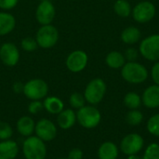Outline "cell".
Wrapping results in <instances>:
<instances>
[{"label": "cell", "mask_w": 159, "mask_h": 159, "mask_svg": "<svg viewBox=\"0 0 159 159\" xmlns=\"http://www.w3.org/2000/svg\"><path fill=\"white\" fill-rule=\"evenodd\" d=\"M19 154V146L16 142L6 140L0 142V159H15Z\"/></svg>", "instance_id": "9a60e30c"}, {"label": "cell", "mask_w": 159, "mask_h": 159, "mask_svg": "<svg viewBox=\"0 0 159 159\" xmlns=\"http://www.w3.org/2000/svg\"><path fill=\"white\" fill-rule=\"evenodd\" d=\"M34 132L43 142H50L57 136V128L49 119L42 118L35 124Z\"/></svg>", "instance_id": "7c38bea8"}, {"label": "cell", "mask_w": 159, "mask_h": 159, "mask_svg": "<svg viewBox=\"0 0 159 159\" xmlns=\"http://www.w3.org/2000/svg\"><path fill=\"white\" fill-rule=\"evenodd\" d=\"M69 102H70V105L72 106V108L78 110V109L82 108L83 106H85L86 100H85L84 95H82L79 92H75L70 96Z\"/></svg>", "instance_id": "484cf974"}, {"label": "cell", "mask_w": 159, "mask_h": 159, "mask_svg": "<svg viewBox=\"0 0 159 159\" xmlns=\"http://www.w3.org/2000/svg\"><path fill=\"white\" fill-rule=\"evenodd\" d=\"M83 158V152L79 148H74L69 152L68 159H82Z\"/></svg>", "instance_id": "e575fe53"}, {"label": "cell", "mask_w": 159, "mask_h": 159, "mask_svg": "<svg viewBox=\"0 0 159 159\" xmlns=\"http://www.w3.org/2000/svg\"><path fill=\"white\" fill-rule=\"evenodd\" d=\"M147 129L149 133L159 137V114L151 116L147 122Z\"/></svg>", "instance_id": "83f0119b"}, {"label": "cell", "mask_w": 159, "mask_h": 159, "mask_svg": "<svg viewBox=\"0 0 159 159\" xmlns=\"http://www.w3.org/2000/svg\"><path fill=\"white\" fill-rule=\"evenodd\" d=\"M48 92L47 82L40 78H34L27 81L23 86V94L31 101H40L44 99Z\"/></svg>", "instance_id": "5b68a950"}, {"label": "cell", "mask_w": 159, "mask_h": 159, "mask_svg": "<svg viewBox=\"0 0 159 159\" xmlns=\"http://www.w3.org/2000/svg\"><path fill=\"white\" fill-rule=\"evenodd\" d=\"M139 52L149 61H159V34H151L140 44Z\"/></svg>", "instance_id": "52a82bcc"}, {"label": "cell", "mask_w": 159, "mask_h": 159, "mask_svg": "<svg viewBox=\"0 0 159 159\" xmlns=\"http://www.w3.org/2000/svg\"><path fill=\"white\" fill-rule=\"evenodd\" d=\"M22 152L26 159H45L47 147L45 142L37 136H29L22 144Z\"/></svg>", "instance_id": "7a4b0ae2"}, {"label": "cell", "mask_w": 159, "mask_h": 159, "mask_svg": "<svg viewBox=\"0 0 159 159\" xmlns=\"http://www.w3.org/2000/svg\"><path fill=\"white\" fill-rule=\"evenodd\" d=\"M124 103L129 110L138 109L142 104V97L136 92H129L124 97Z\"/></svg>", "instance_id": "cb8c5ba5"}, {"label": "cell", "mask_w": 159, "mask_h": 159, "mask_svg": "<svg viewBox=\"0 0 159 159\" xmlns=\"http://www.w3.org/2000/svg\"><path fill=\"white\" fill-rule=\"evenodd\" d=\"M44 104V108L49 113V114H53V115H58L60 114L63 108H64V103L63 102L55 96H50V97H47L43 102Z\"/></svg>", "instance_id": "44dd1931"}, {"label": "cell", "mask_w": 159, "mask_h": 159, "mask_svg": "<svg viewBox=\"0 0 159 159\" xmlns=\"http://www.w3.org/2000/svg\"><path fill=\"white\" fill-rule=\"evenodd\" d=\"M35 129V123L34 119L30 116H21L17 122L18 132L24 137L31 136Z\"/></svg>", "instance_id": "ac0fdd59"}, {"label": "cell", "mask_w": 159, "mask_h": 159, "mask_svg": "<svg viewBox=\"0 0 159 159\" xmlns=\"http://www.w3.org/2000/svg\"><path fill=\"white\" fill-rule=\"evenodd\" d=\"M20 58V50L13 43L7 42L0 47V60L6 66H15L19 62Z\"/></svg>", "instance_id": "4fadbf2b"}, {"label": "cell", "mask_w": 159, "mask_h": 159, "mask_svg": "<svg viewBox=\"0 0 159 159\" xmlns=\"http://www.w3.org/2000/svg\"><path fill=\"white\" fill-rule=\"evenodd\" d=\"M13 135V129L9 124L0 121V141L10 140Z\"/></svg>", "instance_id": "f546056e"}, {"label": "cell", "mask_w": 159, "mask_h": 159, "mask_svg": "<svg viewBox=\"0 0 159 159\" xmlns=\"http://www.w3.org/2000/svg\"><path fill=\"white\" fill-rule=\"evenodd\" d=\"M44 109V104L40 101H32L28 105V111L32 115L40 113Z\"/></svg>", "instance_id": "4dcf8cb0"}, {"label": "cell", "mask_w": 159, "mask_h": 159, "mask_svg": "<svg viewBox=\"0 0 159 159\" xmlns=\"http://www.w3.org/2000/svg\"><path fill=\"white\" fill-rule=\"evenodd\" d=\"M102 119L100 111L93 105H85L78 109L76 120L85 129H93L97 127Z\"/></svg>", "instance_id": "277c9868"}, {"label": "cell", "mask_w": 159, "mask_h": 159, "mask_svg": "<svg viewBox=\"0 0 159 159\" xmlns=\"http://www.w3.org/2000/svg\"><path fill=\"white\" fill-rule=\"evenodd\" d=\"M35 39L38 47L42 48H51L59 40V31L52 24L42 25L36 32Z\"/></svg>", "instance_id": "8992f818"}, {"label": "cell", "mask_w": 159, "mask_h": 159, "mask_svg": "<svg viewBox=\"0 0 159 159\" xmlns=\"http://www.w3.org/2000/svg\"><path fill=\"white\" fill-rule=\"evenodd\" d=\"M59 159H68V158H59Z\"/></svg>", "instance_id": "74e56055"}, {"label": "cell", "mask_w": 159, "mask_h": 159, "mask_svg": "<svg viewBox=\"0 0 159 159\" xmlns=\"http://www.w3.org/2000/svg\"><path fill=\"white\" fill-rule=\"evenodd\" d=\"M16 26V19L8 12H0V35L11 33Z\"/></svg>", "instance_id": "e0dca14e"}, {"label": "cell", "mask_w": 159, "mask_h": 159, "mask_svg": "<svg viewBox=\"0 0 159 159\" xmlns=\"http://www.w3.org/2000/svg\"><path fill=\"white\" fill-rule=\"evenodd\" d=\"M142 102L143 105L150 109L159 107V86L152 85L148 87L143 93Z\"/></svg>", "instance_id": "5bb4252c"}, {"label": "cell", "mask_w": 159, "mask_h": 159, "mask_svg": "<svg viewBox=\"0 0 159 159\" xmlns=\"http://www.w3.org/2000/svg\"><path fill=\"white\" fill-rule=\"evenodd\" d=\"M105 63L112 69H120L126 63V59L121 52L111 51L105 58Z\"/></svg>", "instance_id": "7402d4cb"}, {"label": "cell", "mask_w": 159, "mask_h": 159, "mask_svg": "<svg viewBox=\"0 0 159 159\" xmlns=\"http://www.w3.org/2000/svg\"><path fill=\"white\" fill-rule=\"evenodd\" d=\"M88 61V54L84 50L77 49L72 51L68 55V57L66 58L65 64L69 71L73 73H79L87 67Z\"/></svg>", "instance_id": "30bf717a"}, {"label": "cell", "mask_w": 159, "mask_h": 159, "mask_svg": "<svg viewBox=\"0 0 159 159\" xmlns=\"http://www.w3.org/2000/svg\"><path fill=\"white\" fill-rule=\"evenodd\" d=\"M20 47L26 52H33L37 48L38 45H37L35 38L26 36L20 41Z\"/></svg>", "instance_id": "4316f807"}, {"label": "cell", "mask_w": 159, "mask_h": 159, "mask_svg": "<svg viewBox=\"0 0 159 159\" xmlns=\"http://www.w3.org/2000/svg\"><path fill=\"white\" fill-rule=\"evenodd\" d=\"M143 120V115L138 109L130 110L127 114V122L131 126H138Z\"/></svg>", "instance_id": "d4e9b609"}, {"label": "cell", "mask_w": 159, "mask_h": 159, "mask_svg": "<svg viewBox=\"0 0 159 159\" xmlns=\"http://www.w3.org/2000/svg\"><path fill=\"white\" fill-rule=\"evenodd\" d=\"M144 141L137 133H130L125 136L120 143V150L127 156L138 154L143 147Z\"/></svg>", "instance_id": "9c48e42d"}, {"label": "cell", "mask_w": 159, "mask_h": 159, "mask_svg": "<svg viewBox=\"0 0 159 159\" xmlns=\"http://www.w3.org/2000/svg\"><path fill=\"white\" fill-rule=\"evenodd\" d=\"M76 122V114L72 109H63L60 114H58L57 123L59 127L62 129H71Z\"/></svg>", "instance_id": "2e32d148"}, {"label": "cell", "mask_w": 159, "mask_h": 159, "mask_svg": "<svg viewBox=\"0 0 159 159\" xmlns=\"http://www.w3.org/2000/svg\"><path fill=\"white\" fill-rule=\"evenodd\" d=\"M151 76L156 85L159 86V61H157L151 69Z\"/></svg>", "instance_id": "836d02e7"}, {"label": "cell", "mask_w": 159, "mask_h": 159, "mask_svg": "<svg viewBox=\"0 0 159 159\" xmlns=\"http://www.w3.org/2000/svg\"><path fill=\"white\" fill-rule=\"evenodd\" d=\"M19 0H0V8L3 10H10L18 5Z\"/></svg>", "instance_id": "d6a6232c"}, {"label": "cell", "mask_w": 159, "mask_h": 159, "mask_svg": "<svg viewBox=\"0 0 159 159\" xmlns=\"http://www.w3.org/2000/svg\"><path fill=\"white\" fill-rule=\"evenodd\" d=\"M156 6L150 1H142L132 8V17L139 23H146L152 20L156 15Z\"/></svg>", "instance_id": "ba28073f"}, {"label": "cell", "mask_w": 159, "mask_h": 159, "mask_svg": "<svg viewBox=\"0 0 159 159\" xmlns=\"http://www.w3.org/2000/svg\"><path fill=\"white\" fill-rule=\"evenodd\" d=\"M147 69L140 62L128 61L121 68L123 79L130 84H142L148 78Z\"/></svg>", "instance_id": "6da1fadb"}, {"label": "cell", "mask_w": 159, "mask_h": 159, "mask_svg": "<svg viewBox=\"0 0 159 159\" xmlns=\"http://www.w3.org/2000/svg\"><path fill=\"white\" fill-rule=\"evenodd\" d=\"M128 159H142L139 156H137V154L136 155H130V156H129V157Z\"/></svg>", "instance_id": "8d00e7d4"}, {"label": "cell", "mask_w": 159, "mask_h": 159, "mask_svg": "<svg viewBox=\"0 0 159 159\" xmlns=\"http://www.w3.org/2000/svg\"><path fill=\"white\" fill-rule=\"evenodd\" d=\"M142 38V33L139 28L135 26H129L121 33V40L128 45L138 43Z\"/></svg>", "instance_id": "ffe728a7"}, {"label": "cell", "mask_w": 159, "mask_h": 159, "mask_svg": "<svg viewBox=\"0 0 159 159\" xmlns=\"http://www.w3.org/2000/svg\"><path fill=\"white\" fill-rule=\"evenodd\" d=\"M138 56H139V51L134 48H127L125 51V54H124V57H125L126 61H136Z\"/></svg>", "instance_id": "1f68e13d"}, {"label": "cell", "mask_w": 159, "mask_h": 159, "mask_svg": "<svg viewBox=\"0 0 159 159\" xmlns=\"http://www.w3.org/2000/svg\"><path fill=\"white\" fill-rule=\"evenodd\" d=\"M99 159H116L118 157V148L112 142L103 143L98 150Z\"/></svg>", "instance_id": "d6986e66"}, {"label": "cell", "mask_w": 159, "mask_h": 159, "mask_svg": "<svg viewBox=\"0 0 159 159\" xmlns=\"http://www.w3.org/2000/svg\"><path fill=\"white\" fill-rule=\"evenodd\" d=\"M114 10L119 17L127 18L130 15L132 8L128 0H116L114 5Z\"/></svg>", "instance_id": "603a6c76"}, {"label": "cell", "mask_w": 159, "mask_h": 159, "mask_svg": "<svg viewBox=\"0 0 159 159\" xmlns=\"http://www.w3.org/2000/svg\"><path fill=\"white\" fill-rule=\"evenodd\" d=\"M143 159H159V144L153 143L149 144L144 152Z\"/></svg>", "instance_id": "f1b7e54d"}, {"label": "cell", "mask_w": 159, "mask_h": 159, "mask_svg": "<svg viewBox=\"0 0 159 159\" xmlns=\"http://www.w3.org/2000/svg\"><path fill=\"white\" fill-rule=\"evenodd\" d=\"M106 93V84L102 78H94L87 85L84 97L86 102L91 105L100 103Z\"/></svg>", "instance_id": "3957f363"}, {"label": "cell", "mask_w": 159, "mask_h": 159, "mask_svg": "<svg viewBox=\"0 0 159 159\" xmlns=\"http://www.w3.org/2000/svg\"><path fill=\"white\" fill-rule=\"evenodd\" d=\"M23 84H21L20 82H16L14 85H13V91L15 93H21L23 92Z\"/></svg>", "instance_id": "d590c367"}, {"label": "cell", "mask_w": 159, "mask_h": 159, "mask_svg": "<svg viewBox=\"0 0 159 159\" xmlns=\"http://www.w3.org/2000/svg\"><path fill=\"white\" fill-rule=\"evenodd\" d=\"M55 7L49 0H42L35 10V18L41 25L51 24L55 18Z\"/></svg>", "instance_id": "8fae6325"}]
</instances>
